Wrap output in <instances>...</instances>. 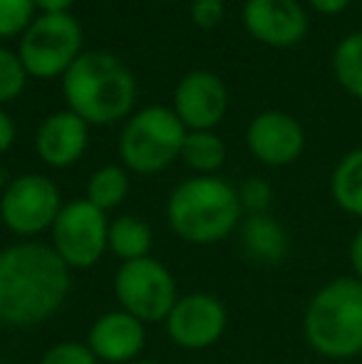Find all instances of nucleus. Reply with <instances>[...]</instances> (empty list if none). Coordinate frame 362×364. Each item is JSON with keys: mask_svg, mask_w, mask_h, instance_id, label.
<instances>
[{"mask_svg": "<svg viewBox=\"0 0 362 364\" xmlns=\"http://www.w3.org/2000/svg\"><path fill=\"white\" fill-rule=\"evenodd\" d=\"M335 82L350 97L362 102V30L345 35L333 50Z\"/></svg>", "mask_w": 362, "mask_h": 364, "instance_id": "nucleus-21", "label": "nucleus"}, {"mask_svg": "<svg viewBox=\"0 0 362 364\" xmlns=\"http://www.w3.org/2000/svg\"><path fill=\"white\" fill-rule=\"evenodd\" d=\"M73 270L50 243L18 240L0 250V325L30 330L65 305Z\"/></svg>", "mask_w": 362, "mask_h": 364, "instance_id": "nucleus-1", "label": "nucleus"}, {"mask_svg": "<svg viewBox=\"0 0 362 364\" xmlns=\"http://www.w3.org/2000/svg\"><path fill=\"white\" fill-rule=\"evenodd\" d=\"M353 0H308V5L320 15H340L350 8Z\"/></svg>", "mask_w": 362, "mask_h": 364, "instance_id": "nucleus-29", "label": "nucleus"}, {"mask_svg": "<svg viewBox=\"0 0 362 364\" xmlns=\"http://www.w3.org/2000/svg\"><path fill=\"white\" fill-rule=\"evenodd\" d=\"M166 223L188 245H216L238 230L243 208L238 188L221 176H191L166 198Z\"/></svg>", "mask_w": 362, "mask_h": 364, "instance_id": "nucleus-3", "label": "nucleus"}, {"mask_svg": "<svg viewBox=\"0 0 362 364\" xmlns=\"http://www.w3.org/2000/svg\"><path fill=\"white\" fill-rule=\"evenodd\" d=\"M179 159L196 176H216L226 161V144L213 132H186Z\"/></svg>", "mask_w": 362, "mask_h": 364, "instance_id": "nucleus-19", "label": "nucleus"}, {"mask_svg": "<svg viewBox=\"0 0 362 364\" xmlns=\"http://www.w3.org/2000/svg\"><path fill=\"white\" fill-rule=\"evenodd\" d=\"M33 3L35 10H40V15H58V13H70L75 0H33Z\"/></svg>", "mask_w": 362, "mask_h": 364, "instance_id": "nucleus-30", "label": "nucleus"}, {"mask_svg": "<svg viewBox=\"0 0 362 364\" xmlns=\"http://www.w3.org/2000/svg\"><path fill=\"white\" fill-rule=\"evenodd\" d=\"M13 144H15V122L10 119L8 112L0 109V154L10 151Z\"/></svg>", "mask_w": 362, "mask_h": 364, "instance_id": "nucleus-28", "label": "nucleus"}, {"mask_svg": "<svg viewBox=\"0 0 362 364\" xmlns=\"http://www.w3.org/2000/svg\"><path fill=\"white\" fill-rule=\"evenodd\" d=\"M151 243H154V230L147 218L134 216V213H119L110 218L107 253L119 258L122 263L151 255Z\"/></svg>", "mask_w": 362, "mask_h": 364, "instance_id": "nucleus-17", "label": "nucleus"}, {"mask_svg": "<svg viewBox=\"0 0 362 364\" xmlns=\"http://www.w3.org/2000/svg\"><path fill=\"white\" fill-rule=\"evenodd\" d=\"M188 13L196 28L211 30L223 20V0H191Z\"/></svg>", "mask_w": 362, "mask_h": 364, "instance_id": "nucleus-26", "label": "nucleus"}, {"mask_svg": "<svg viewBox=\"0 0 362 364\" xmlns=\"http://www.w3.org/2000/svg\"><path fill=\"white\" fill-rule=\"evenodd\" d=\"M90 144V124L75 112L63 109L45 117L35 132V151L53 168H70L85 156Z\"/></svg>", "mask_w": 362, "mask_h": 364, "instance_id": "nucleus-15", "label": "nucleus"}, {"mask_svg": "<svg viewBox=\"0 0 362 364\" xmlns=\"http://www.w3.org/2000/svg\"><path fill=\"white\" fill-rule=\"evenodd\" d=\"M238 201H241V208L246 216H253V213H268L273 203V188L266 178L261 176H251L238 186Z\"/></svg>", "mask_w": 362, "mask_h": 364, "instance_id": "nucleus-24", "label": "nucleus"}, {"mask_svg": "<svg viewBox=\"0 0 362 364\" xmlns=\"http://www.w3.org/2000/svg\"><path fill=\"white\" fill-rule=\"evenodd\" d=\"M0 364H5V362H3V360H0Z\"/></svg>", "mask_w": 362, "mask_h": 364, "instance_id": "nucleus-33", "label": "nucleus"}, {"mask_svg": "<svg viewBox=\"0 0 362 364\" xmlns=\"http://www.w3.org/2000/svg\"><path fill=\"white\" fill-rule=\"evenodd\" d=\"M85 345L100 364H132L147 347V325L117 307L92 322Z\"/></svg>", "mask_w": 362, "mask_h": 364, "instance_id": "nucleus-14", "label": "nucleus"}, {"mask_svg": "<svg viewBox=\"0 0 362 364\" xmlns=\"http://www.w3.org/2000/svg\"><path fill=\"white\" fill-rule=\"evenodd\" d=\"M110 216L92 206L87 198H73L60 208L53 228L50 245L70 270H90L105 258Z\"/></svg>", "mask_w": 362, "mask_h": 364, "instance_id": "nucleus-9", "label": "nucleus"}, {"mask_svg": "<svg viewBox=\"0 0 362 364\" xmlns=\"http://www.w3.org/2000/svg\"><path fill=\"white\" fill-rule=\"evenodd\" d=\"M70 112L87 124L107 127L134 114L137 80L117 55L87 50L63 77Z\"/></svg>", "mask_w": 362, "mask_h": 364, "instance_id": "nucleus-2", "label": "nucleus"}, {"mask_svg": "<svg viewBox=\"0 0 362 364\" xmlns=\"http://www.w3.org/2000/svg\"><path fill=\"white\" fill-rule=\"evenodd\" d=\"M18 55L28 70V77H65L75 60L82 55V25L70 13L38 15L20 35Z\"/></svg>", "mask_w": 362, "mask_h": 364, "instance_id": "nucleus-6", "label": "nucleus"}, {"mask_svg": "<svg viewBox=\"0 0 362 364\" xmlns=\"http://www.w3.org/2000/svg\"><path fill=\"white\" fill-rule=\"evenodd\" d=\"M132 364H159V362H154V360H144V357H142V360H137V362H132Z\"/></svg>", "mask_w": 362, "mask_h": 364, "instance_id": "nucleus-31", "label": "nucleus"}, {"mask_svg": "<svg viewBox=\"0 0 362 364\" xmlns=\"http://www.w3.org/2000/svg\"><path fill=\"white\" fill-rule=\"evenodd\" d=\"M238 238H241L243 255L263 268H278L290 255L288 230L271 213L243 216L241 225H238Z\"/></svg>", "mask_w": 362, "mask_h": 364, "instance_id": "nucleus-16", "label": "nucleus"}, {"mask_svg": "<svg viewBox=\"0 0 362 364\" xmlns=\"http://www.w3.org/2000/svg\"><path fill=\"white\" fill-rule=\"evenodd\" d=\"M228 327V310L221 297L211 292H186L179 295L164 320L169 342L186 352L211 350L221 342Z\"/></svg>", "mask_w": 362, "mask_h": 364, "instance_id": "nucleus-10", "label": "nucleus"}, {"mask_svg": "<svg viewBox=\"0 0 362 364\" xmlns=\"http://www.w3.org/2000/svg\"><path fill=\"white\" fill-rule=\"evenodd\" d=\"M305 345L323 360L348 362L362 355V280L338 275L313 292L303 310Z\"/></svg>", "mask_w": 362, "mask_h": 364, "instance_id": "nucleus-4", "label": "nucleus"}, {"mask_svg": "<svg viewBox=\"0 0 362 364\" xmlns=\"http://www.w3.org/2000/svg\"><path fill=\"white\" fill-rule=\"evenodd\" d=\"M127 196H129V173H127L124 166L105 164L87 178L85 198L100 211H115L127 201Z\"/></svg>", "mask_w": 362, "mask_h": 364, "instance_id": "nucleus-20", "label": "nucleus"}, {"mask_svg": "<svg viewBox=\"0 0 362 364\" xmlns=\"http://www.w3.org/2000/svg\"><path fill=\"white\" fill-rule=\"evenodd\" d=\"M65 206L58 183L43 173H23L5 183L0 193V220L20 240H35L50 233Z\"/></svg>", "mask_w": 362, "mask_h": 364, "instance_id": "nucleus-8", "label": "nucleus"}, {"mask_svg": "<svg viewBox=\"0 0 362 364\" xmlns=\"http://www.w3.org/2000/svg\"><path fill=\"white\" fill-rule=\"evenodd\" d=\"M330 196L340 211L362 218V146L350 149L335 164L330 173Z\"/></svg>", "mask_w": 362, "mask_h": 364, "instance_id": "nucleus-18", "label": "nucleus"}, {"mask_svg": "<svg viewBox=\"0 0 362 364\" xmlns=\"http://www.w3.org/2000/svg\"><path fill=\"white\" fill-rule=\"evenodd\" d=\"M246 146L251 156L266 166H290L305 151V129L288 112L266 109L248 124Z\"/></svg>", "mask_w": 362, "mask_h": 364, "instance_id": "nucleus-11", "label": "nucleus"}, {"mask_svg": "<svg viewBox=\"0 0 362 364\" xmlns=\"http://www.w3.org/2000/svg\"><path fill=\"white\" fill-rule=\"evenodd\" d=\"M186 127L171 107L151 105L137 109L119 134V159L127 171L139 176L161 173L181 156Z\"/></svg>", "mask_w": 362, "mask_h": 364, "instance_id": "nucleus-5", "label": "nucleus"}, {"mask_svg": "<svg viewBox=\"0 0 362 364\" xmlns=\"http://www.w3.org/2000/svg\"><path fill=\"white\" fill-rule=\"evenodd\" d=\"M156 3H166V0H156Z\"/></svg>", "mask_w": 362, "mask_h": 364, "instance_id": "nucleus-32", "label": "nucleus"}, {"mask_svg": "<svg viewBox=\"0 0 362 364\" xmlns=\"http://www.w3.org/2000/svg\"><path fill=\"white\" fill-rule=\"evenodd\" d=\"M35 20L33 0H0V40L18 38Z\"/></svg>", "mask_w": 362, "mask_h": 364, "instance_id": "nucleus-23", "label": "nucleus"}, {"mask_svg": "<svg viewBox=\"0 0 362 364\" xmlns=\"http://www.w3.org/2000/svg\"><path fill=\"white\" fill-rule=\"evenodd\" d=\"M112 290L122 310L134 315L144 325L164 322L174 302L179 300L174 273L154 255L122 263L115 273Z\"/></svg>", "mask_w": 362, "mask_h": 364, "instance_id": "nucleus-7", "label": "nucleus"}, {"mask_svg": "<svg viewBox=\"0 0 362 364\" xmlns=\"http://www.w3.org/2000/svg\"><path fill=\"white\" fill-rule=\"evenodd\" d=\"M348 260H350V270L358 280H362V225L355 230V235L350 238V245H348Z\"/></svg>", "mask_w": 362, "mask_h": 364, "instance_id": "nucleus-27", "label": "nucleus"}, {"mask_svg": "<svg viewBox=\"0 0 362 364\" xmlns=\"http://www.w3.org/2000/svg\"><path fill=\"white\" fill-rule=\"evenodd\" d=\"M40 364H100V362H97V357L92 355L85 342L65 340V342H58V345L48 347Z\"/></svg>", "mask_w": 362, "mask_h": 364, "instance_id": "nucleus-25", "label": "nucleus"}, {"mask_svg": "<svg viewBox=\"0 0 362 364\" xmlns=\"http://www.w3.org/2000/svg\"><path fill=\"white\" fill-rule=\"evenodd\" d=\"M171 109L188 132H213L228 109L226 85L208 70H193L176 85Z\"/></svg>", "mask_w": 362, "mask_h": 364, "instance_id": "nucleus-13", "label": "nucleus"}, {"mask_svg": "<svg viewBox=\"0 0 362 364\" xmlns=\"http://www.w3.org/2000/svg\"><path fill=\"white\" fill-rule=\"evenodd\" d=\"M246 33L268 48H295L308 35V13L298 0H246L241 10Z\"/></svg>", "mask_w": 362, "mask_h": 364, "instance_id": "nucleus-12", "label": "nucleus"}, {"mask_svg": "<svg viewBox=\"0 0 362 364\" xmlns=\"http://www.w3.org/2000/svg\"><path fill=\"white\" fill-rule=\"evenodd\" d=\"M25 82H28V70L20 55L0 45V105L18 100L25 90Z\"/></svg>", "mask_w": 362, "mask_h": 364, "instance_id": "nucleus-22", "label": "nucleus"}]
</instances>
